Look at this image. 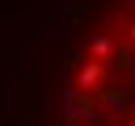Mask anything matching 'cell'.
Returning <instances> with one entry per match:
<instances>
[{"label":"cell","mask_w":135,"mask_h":126,"mask_svg":"<svg viewBox=\"0 0 135 126\" xmlns=\"http://www.w3.org/2000/svg\"><path fill=\"white\" fill-rule=\"evenodd\" d=\"M59 126H135V0H89L72 25Z\"/></svg>","instance_id":"1"}]
</instances>
